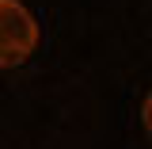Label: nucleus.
Returning a JSON list of instances; mask_svg holds the SVG:
<instances>
[{"mask_svg":"<svg viewBox=\"0 0 152 149\" xmlns=\"http://www.w3.org/2000/svg\"><path fill=\"white\" fill-rule=\"evenodd\" d=\"M38 46V23L27 4L0 0V69H19Z\"/></svg>","mask_w":152,"mask_h":149,"instance_id":"1","label":"nucleus"},{"mask_svg":"<svg viewBox=\"0 0 152 149\" xmlns=\"http://www.w3.org/2000/svg\"><path fill=\"white\" fill-rule=\"evenodd\" d=\"M141 122H145V130H148V138H152V88H148V96H145V103H141Z\"/></svg>","mask_w":152,"mask_h":149,"instance_id":"2","label":"nucleus"}]
</instances>
